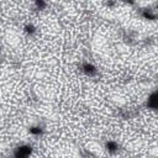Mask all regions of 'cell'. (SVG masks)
Instances as JSON below:
<instances>
[{
    "label": "cell",
    "instance_id": "obj_1",
    "mask_svg": "<svg viewBox=\"0 0 158 158\" xmlns=\"http://www.w3.org/2000/svg\"><path fill=\"white\" fill-rule=\"evenodd\" d=\"M31 153V147L30 146H21L17 148V152L15 153L17 157H26Z\"/></svg>",
    "mask_w": 158,
    "mask_h": 158
},
{
    "label": "cell",
    "instance_id": "obj_3",
    "mask_svg": "<svg viewBox=\"0 0 158 158\" xmlns=\"http://www.w3.org/2000/svg\"><path fill=\"white\" fill-rule=\"evenodd\" d=\"M117 148H119V146H117L116 142H114V141H109L106 143V149H108V151H110V152L117 151Z\"/></svg>",
    "mask_w": 158,
    "mask_h": 158
},
{
    "label": "cell",
    "instance_id": "obj_2",
    "mask_svg": "<svg viewBox=\"0 0 158 158\" xmlns=\"http://www.w3.org/2000/svg\"><path fill=\"white\" fill-rule=\"evenodd\" d=\"M83 71H84L88 76H93V74L96 73V69H95V67L92 66L90 63H85L84 66H83Z\"/></svg>",
    "mask_w": 158,
    "mask_h": 158
},
{
    "label": "cell",
    "instance_id": "obj_4",
    "mask_svg": "<svg viewBox=\"0 0 158 158\" xmlns=\"http://www.w3.org/2000/svg\"><path fill=\"white\" fill-rule=\"evenodd\" d=\"M30 132H31L32 135H36V136H39V135L42 133V129H41V127H39V126H36V127H32V129L30 130Z\"/></svg>",
    "mask_w": 158,
    "mask_h": 158
}]
</instances>
